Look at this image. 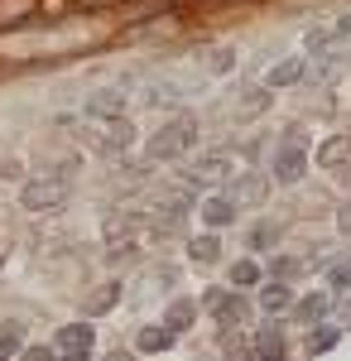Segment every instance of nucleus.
Wrapping results in <instances>:
<instances>
[{
  "mask_svg": "<svg viewBox=\"0 0 351 361\" xmlns=\"http://www.w3.org/2000/svg\"><path fill=\"white\" fill-rule=\"evenodd\" d=\"M188 145H197V121H188V116H178V121H168L159 135L149 140V159H159V164H168V159H178Z\"/></svg>",
  "mask_w": 351,
  "mask_h": 361,
  "instance_id": "f257e3e1",
  "label": "nucleus"
},
{
  "mask_svg": "<svg viewBox=\"0 0 351 361\" xmlns=\"http://www.w3.org/2000/svg\"><path fill=\"white\" fill-rule=\"evenodd\" d=\"M92 140H97V149H101L106 159H121V154L130 149L135 130H130L125 116H92Z\"/></svg>",
  "mask_w": 351,
  "mask_h": 361,
  "instance_id": "f03ea898",
  "label": "nucleus"
},
{
  "mask_svg": "<svg viewBox=\"0 0 351 361\" xmlns=\"http://www.w3.org/2000/svg\"><path fill=\"white\" fill-rule=\"evenodd\" d=\"M20 202H25L29 212H54L68 202V183L63 178H29L25 188H20Z\"/></svg>",
  "mask_w": 351,
  "mask_h": 361,
  "instance_id": "7ed1b4c3",
  "label": "nucleus"
},
{
  "mask_svg": "<svg viewBox=\"0 0 351 361\" xmlns=\"http://www.w3.org/2000/svg\"><path fill=\"white\" fill-rule=\"evenodd\" d=\"M270 169H274L279 183H298V178L308 173V149H303V145H279Z\"/></svg>",
  "mask_w": 351,
  "mask_h": 361,
  "instance_id": "20e7f679",
  "label": "nucleus"
},
{
  "mask_svg": "<svg viewBox=\"0 0 351 361\" xmlns=\"http://www.w3.org/2000/svg\"><path fill=\"white\" fill-rule=\"evenodd\" d=\"M92 328L87 323H68L63 333H58V352H63V361H87V352H92Z\"/></svg>",
  "mask_w": 351,
  "mask_h": 361,
  "instance_id": "39448f33",
  "label": "nucleus"
},
{
  "mask_svg": "<svg viewBox=\"0 0 351 361\" xmlns=\"http://www.w3.org/2000/svg\"><path fill=\"white\" fill-rule=\"evenodd\" d=\"M207 304L221 313V323H245V299H236L231 289H212V294H207Z\"/></svg>",
  "mask_w": 351,
  "mask_h": 361,
  "instance_id": "423d86ee",
  "label": "nucleus"
},
{
  "mask_svg": "<svg viewBox=\"0 0 351 361\" xmlns=\"http://www.w3.org/2000/svg\"><path fill=\"white\" fill-rule=\"evenodd\" d=\"M192 323H197V304H192V299H173L168 313H164V328H168V333H188Z\"/></svg>",
  "mask_w": 351,
  "mask_h": 361,
  "instance_id": "0eeeda50",
  "label": "nucleus"
},
{
  "mask_svg": "<svg viewBox=\"0 0 351 361\" xmlns=\"http://www.w3.org/2000/svg\"><path fill=\"white\" fill-rule=\"evenodd\" d=\"M260 308H265V313H289V308H294V289L279 284V279H274V284H260Z\"/></svg>",
  "mask_w": 351,
  "mask_h": 361,
  "instance_id": "6e6552de",
  "label": "nucleus"
},
{
  "mask_svg": "<svg viewBox=\"0 0 351 361\" xmlns=\"http://www.w3.org/2000/svg\"><path fill=\"white\" fill-rule=\"evenodd\" d=\"M202 222L212 226H226V222H236V197H207L202 202Z\"/></svg>",
  "mask_w": 351,
  "mask_h": 361,
  "instance_id": "1a4fd4ad",
  "label": "nucleus"
},
{
  "mask_svg": "<svg viewBox=\"0 0 351 361\" xmlns=\"http://www.w3.org/2000/svg\"><path fill=\"white\" fill-rule=\"evenodd\" d=\"M347 159H351V135H332L323 149H318V164H327V169H342Z\"/></svg>",
  "mask_w": 351,
  "mask_h": 361,
  "instance_id": "9d476101",
  "label": "nucleus"
},
{
  "mask_svg": "<svg viewBox=\"0 0 351 361\" xmlns=\"http://www.w3.org/2000/svg\"><path fill=\"white\" fill-rule=\"evenodd\" d=\"M173 347V333L168 328H140V337H135V352H168Z\"/></svg>",
  "mask_w": 351,
  "mask_h": 361,
  "instance_id": "9b49d317",
  "label": "nucleus"
},
{
  "mask_svg": "<svg viewBox=\"0 0 351 361\" xmlns=\"http://www.w3.org/2000/svg\"><path fill=\"white\" fill-rule=\"evenodd\" d=\"M188 255L197 260V265H212L216 255H221V241H216V236H192V241H188Z\"/></svg>",
  "mask_w": 351,
  "mask_h": 361,
  "instance_id": "f8f14e48",
  "label": "nucleus"
},
{
  "mask_svg": "<svg viewBox=\"0 0 351 361\" xmlns=\"http://www.w3.org/2000/svg\"><path fill=\"white\" fill-rule=\"evenodd\" d=\"M347 58H351V54L342 49V44H332V49H323V58H318V78H337Z\"/></svg>",
  "mask_w": 351,
  "mask_h": 361,
  "instance_id": "ddd939ff",
  "label": "nucleus"
},
{
  "mask_svg": "<svg viewBox=\"0 0 351 361\" xmlns=\"http://www.w3.org/2000/svg\"><path fill=\"white\" fill-rule=\"evenodd\" d=\"M298 78H303V63H298V58H284V63L270 73V82H265V87H294Z\"/></svg>",
  "mask_w": 351,
  "mask_h": 361,
  "instance_id": "4468645a",
  "label": "nucleus"
},
{
  "mask_svg": "<svg viewBox=\"0 0 351 361\" xmlns=\"http://www.w3.org/2000/svg\"><path fill=\"white\" fill-rule=\"evenodd\" d=\"M255 352H260L265 361H284V337L274 333V328H265V333L255 337Z\"/></svg>",
  "mask_w": 351,
  "mask_h": 361,
  "instance_id": "2eb2a0df",
  "label": "nucleus"
},
{
  "mask_svg": "<svg viewBox=\"0 0 351 361\" xmlns=\"http://www.w3.org/2000/svg\"><path fill=\"white\" fill-rule=\"evenodd\" d=\"M121 106H125L121 92H97L92 97V116H121Z\"/></svg>",
  "mask_w": 351,
  "mask_h": 361,
  "instance_id": "dca6fc26",
  "label": "nucleus"
},
{
  "mask_svg": "<svg viewBox=\"0 0 351 361\" xmlns=\"http://www.w3.org/2000/svg\"><path fill=\"white\" fill-rule=\"evenodd\" d=\"M294 313L303 318V323H318V318L327 313V294H308L303 304H294Z\"/></svg>",
  "mask_w": 351,
  "mask_h": 361,
  "instance_id": "f3484780",
  "label": "nucleus"
},
{
  "mask_svg": "<svg viewBox=\"0 0 351 361\" xmlns=\"http://www.w3.org/2000/svg\"><path fill=\"white\" fill-rule=\"evenodd\" d=\"M231 284H241V289L260 284V265H255V260H236V265H231Z\"/></svg>",
  "mask_w": 351,
  "mask_h": 361,
  "instance_id": "a211bd4d",
  "label": "nucleus"
},
{
  "mask_svg": "<svg viewBox=\"0 0 351 361\" xmlns=\"http://www.w3.org/2000/svg\"><path fill=\"white\" fill-rule=\"evenodd\" d=\"M144 102H149V106H173V102H178V87H168V82L149 87V92H144Z\"/></svg>",
  "mask_w": 351,
  "mask_h": 361,
  "instance_id": "6ab92c4d",
  "label": "nucleus"
},
{
  "mask_svg": "<svg viewBox=\"0 0 351 361\" xmlns=\"http://www.w3.org/2000/svg\"><path fill=\"white\" fill-rule=\"evenodd\" d=\"M270 270H274V279H279V284H289V279L298 275V260H294V255H274Z\"/></svg>",
  "mask_w": 351,
  "mask_h": 361,
  "instance_id": "aec40b11",
  "label": "nucleus"
},
{
  "mask_svg": "<svg viewBox=\"0 0 351 361\" xmlns=\"http://www.w3.org/2000/svg\"><path fill=\"white\" fill-rule=\"evenodd\" d=\"M116 294H121V289H116V284H106V289H97V294H92V299H87V313H106V308L116 304Z\"/></svg>",
  "mask_w": 351,
  "mask_h": 361,
  "instance_id": "412c9836",
  "label": "nucleus"
},
{
  "mask_svg": "<svg viewBox=\"0 0 351 361\" xmlns=\"http://www.w3.org/2000/svg\"><path fill=\"white\" fill-rule=\"evenodd\" d=\"M337 328H313V337H308V352H327V347H337Z\"/></svg>",
  "mask_w": 351,
  "mask_h": 361,
  "instance_id": "4be33fe9",
  "label": "nucleus"
},
{
  "mask_svg": "<svg viewBox=\"0 0 351 361\" xmlns=\"http://www.w3.org/2000/svg\"><path fill=\"white\" fill-rule=\"evenodd\" d=\"M20 352V323H0V357Z\"/></svg>",
  "mask_w": 351,
  "mask_h": 361,
  "instance_id": "5701e85b",
  "label": "nucleus"
},
{
  "mask_svg": "<svg viewBox=\"0 0 351 361\" xmlns=\"http://www.w3.org/2000/svg\"><path fill=\"white\" fill-rule=\"evenodd\" d=\"M265 102H270V87H255V92H245V97H241V111H245V116H255L260 106H265Z\"/></svg>",
  "mask_w": 351,
  "mask_h": 361,
  "instance_id": "b1692460",
  "label": "nucleus"
},
{
  "mask_svg": "<svg viewBox=\"0 0 351 361\" xmlns=\"http://www.w3.org/2000/svg\"><path fill=\"white\" fill-rule=\"evenodd\" d=\"M207 63H212V73H226V68H231V63H236V54H231V49H226V44H216L212 54H207Z\"/></svg>",
  "mask_w": 351,
  "mask_h": 361,
  "instance_id": "393cba45",
  "label": "nucleus"
},
{
  "mask_svg": "<svg viewBox=\"0 0 351 361\" xmlns=\"http://www.w3.org/2000/svg\"><path fill=\"white\" fill-rule=\"evenodd\" d=\"M274 241H279V226H255V231H250V246H255V250L274 246Z\"/></svg>",
  "mask_w": 351,
  "mask_h": 361,
  "instance_id": "a878e982",
  "label": "nucleus"
},
{
  "mask_svg": "<svg viewBox=\"0 0 351 361\" xmlns=\"http://www.w3.org/2000/svg\"><path fill=\"white\" fill-rule=\"evenodd\" d=\"M29 15V0H10V5H0V25H10V20H25Z\"/></svg>",
  "mask_w": 351,
  "mask_h": 361,
  "instance_id": "bb28decb",
  "label": "nucleus"
},
{
  "mask_svg": "<svg viewBox=\"0 0 351 361\" xmlns=\"http://www.w3.org/2000/svg\"><path fill=\"white\" fill-rule=\"evenodd\" d=\"M327 279H332V289H351V260L347 265H327Z\"/></svg>",
  "mask_w": 351,
  "mask_h": 361,
  "instance_id": "cd10ccee",
  "label": "nucleus"
},
{
  "mask_svg": "<svg viewBox=\"0 0 351 361\" xmlns=\"http://www.w3.org/2000/svg\"><path fill=\"white\" fill-rule=\"evenodd\" d=\"M106 241H130V226H125V217H111V222H106Z\"/></svg>",
  "mask_w": 351,
  "mask_h": 361,
  "instance_id": "c85d7f7f",
  "label": "nucleus"
},
{
  "mask_svg": "<svg viewBox=\"0 0 351 361\" xmlns=\"http://www.w3.org/2000/svg\"><path fill=\"white\" fill-rule=\"evenodd\" d=\"M226 197H231V193H226ZM236 197H241V202H255V197H260V178H241Z\"/></svg>",
  "mask_w": 351,
  "mask_h": 361,
  "instance_id": "c756f323",
  "label": "nucleus"
},
{
  "mask_svg": "<svg viewBox=\"0 0 351 361\" xmlns=\"http://www.w3.org/2000/svg\"><path fill=\"white\" fill-rule=\"evenodd\" d=\"M20 361H54V352H49V347H25Z\"/></svg>",
  "mask_w": 351,
  "mask_h": 361,
  "instance_id": "7c9ffc66",
  "label": "nucleus"
},
{
  "mask_svg": "<svg viewBox=\"0 0 351 361\" xmlns=\"http://www.w3.org/2000/svg\"><path fill=\"white\" fill-rule=\"evenodd\" d=\"M342 236H351V207H342Z\"/></svg>",
  "mask_w": 351,
  "mask_h": 361,
  "instance_id": "2f4dec72",
  "label": "nucleus"
},
{
  "mask_svg": "<svg viewBox=\"0 0 351 361\" xmlns=\"http://www.w3.org/2000/svg\"><path fill=\"white\" fill-rule=\"evenodd\" d=\"M106 361H130V352H111V357Z\"/></svg>",
  "mask_w": 351,
  "mask_h": 361,
  "instance_id": "473e14b6",
  "label": "nucleus"
},
{
  "mask_svg": "<svg viewBox=\"0 0 351 361\" xmlns=\"http://www.w3.org/2000/svg\"><path fill=\"white\" fill-rule=\"evenodd\" d=\"M337 29H347V34H351V15H347V20H342V25H337Z\"/></svg>",
  "mask_w": 351,
  "mask_h": 361,
  "instance_id": "72a5a7b5",
  "label": "nucleus"
},
{
  "mask_svg": "<svg viewBox=\"0 0 351 361\" xmlns=\"http://www.w3.org/2000/svg\"><path fill=\"white\" fill-rule=\"evenodd\" d=\"M0 361H5V357H0Z\"/></svg>",
  "mask_w": 351,
  "mask_h": 361,
  "instance_id": "f704fd0d",
  "label": "nucleus"
}]
</instances>
